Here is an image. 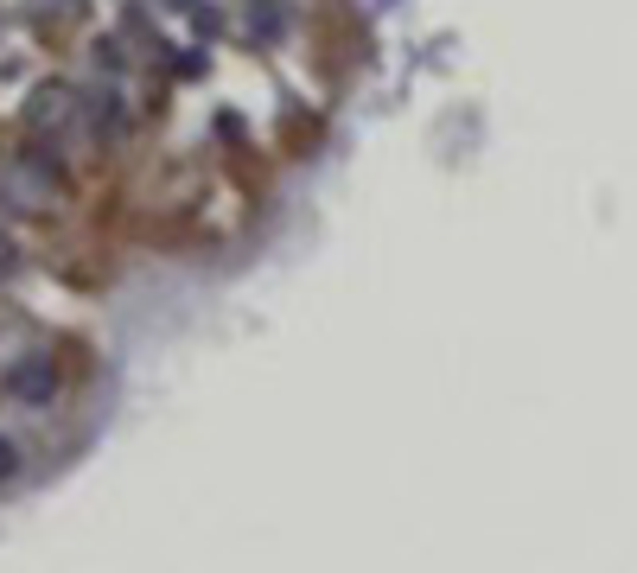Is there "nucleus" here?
Instances as JSON below:
<instances>
[{
  "mask_svg": "<svg viewBox=\"0 0 637 573\" xmlns=\"http://www.w3.org/2000/svg\"><path fill=\"white\" fill-rule=\"evenodd\" d=\"M7 478H20V446L0 433V484H7Z\"/></svg>",
  "mask_w": 637,
  "mask_h": 573,
  "instance_id": "20e7f679",
  "label": "nucleus"
},
{
  "mask_svg": "<svg viewBox=\"0 0 637 573\" xmlns=\"http://www.w3.org/2000/svg\"><path fill=\"white\" fill-rule=\"evenodd\" d=\"M0 274H13V242L0 236Z\"/></svg>",
  "mask_w": 637,
  "mask_h": 573,
  "instance_id": "423d86ee",
  "label": "nucleus"
},
{
  "mask_svg": "<svg viewBox=\"0 0 637 573\" xmlns=\"http://www.w3.org/2000/svg\"><path fill=\"white\" fill-rule=\"evenodd\" d=\"M166 7H179V13H185V7H192V0H166Z\"/></svg>",
  "mask_w": 637,
  "mask_h": 573,
  "instance_id": "0eeeda50",
  "label": "nucleus"
},
{
  "mask_svg": "<svg viewBox=\"0 0 637 573\" xmlns=\"http://www.w3.org/2000/svg\"><path fill=\"white\" fill-rule=\"evenodd\" d=\"M7 395L20 408H51V395H58V363L51 357H20L7 370Z\"/></svg>",
  "mask_w": 637,
  "mask_h": 573,
  "instance_id": "f257e3e1",
  "label": "nucleus"
},
{
  "mask_svg": "<svg viewBox=\"0 0 637 573\" xmlns=\"http://www.w3.org/2000/svg\"><path fill=\"white\" fill-rule=\"evenodd\" d=\"M71 115H77V96L64 90V83H39L26 102V128L32 134H58V128H71Z\"/></svg>",
  "mask_w": 637,
  "mask_h": 573,
  "instance_id": "f03ea898",
  "label": "nucleus"
},
{
  "mask_svg": "<svg viewBox=\"0 0 637 573\" xmlns=\"http://www.w3.org/2000/svg\"><path fill=\"white\" fill-rule=\"evenodd\" d=\"M249 32H262V39H274V32H281V13H274V7H249Z\"/></svg>",
  "mask_w": 637,
  "mask_h": 573,
  "instance_id": "7ed1b4c3",
  "label": "nucleus"
},
{
  "mask_svg": "<svg viewBox=\"0 0 637 573\" xmlns=\"http://www.w3.org/2000/svg\"><path fill=\"white\" fill-rule=\"evenodd\" d=\"M96 64H102V71H122V51H115V39H96Z\"/></svg>",
  "mask_w": 637,
  "mask_h": 573,
  "instance_id": "39448f33",
  "label": "nucleus"
}]
</instances>
